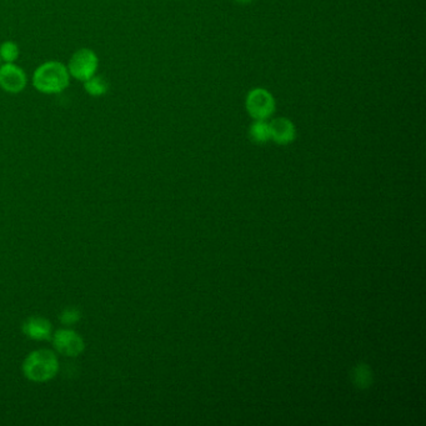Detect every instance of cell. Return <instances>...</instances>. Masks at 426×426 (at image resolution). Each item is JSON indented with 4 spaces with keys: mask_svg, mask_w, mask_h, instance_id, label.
Masks as SVG:
<instances>
[{
    "mask_svg": "<svg viewBox=\"0 0 426 426\" xmlns=\"http://www.w3.org/2000/svg\"><path fill=\"white\" fill-rule=\"evenodd\" d=\"M70 78L65 64L58 60H48L34 70L32 83L39 93L55 95L69 87Z\"/></svg>",
    "mask_w": 426,
    "mask_h": 426,
    "instance_id": "6da1fadb",
    "label": "cell"
},
{
    "mask_svg": "<svg viewBox=\"0 0 426 426\" xmlns=\"http://www.w3.org/2000/svg\"><path fill=\"white\" fill-rule=\"evenodd\" d=\"M59 372V360L49 349H39L29 354L23 363V373L33 383H45Z\"/></svg>",
    "mask_w": 426,
    "mask_h": 426,
    "instance_id": "7a4b0ae2",
    "label": "cell"
},
{
    "mask_svg": "<svg viewBox=\"0 0 426 426\" xmlns=\"http://www.w3.org/2000/svg\"><path fill=\"white\" fill-rule=\"evenodd\" d=\"M70 77L79 81H85L94 77L99 69V57L89 48H81L72 55L67 64Z\"/></svg>",
    "mask_w": 426,
    "mask_h": 426,
    "instance_id": "3957f363",
    "label": "cell"
},
{
    "mask_svg": "<svg viewBox=\"0 0 426 426\" xmlns=\"http://www.w3.org/2000/svg\"><path fill=\"white\" fill-rule=\"evenodd\" d=\"M28 77L24 69L14 63L0 65V89L8 94H19L27 88Z\"/></svg>",
    "mask_w": 426,
    "mask_h": 426,
    "instance_id": "277c9868",
    "label": "cell"
},
{
    "mask_svg": "<svg viewBox=\"0 0 426 426\" xmlns=\"http://www.w3.org/2000/svg\"><path fill=\"white\" fill-rule=\"evenodd\" d=\"M55 350L65 356H78L84 350V340L72 329H60L53 335Z\"/></svg>",
    "mask_w": 426,
    "mask_h": 426,
    "instance_id": "5b68a950",
    "label": "cell"
},
{
    "mask_svg": "<svg viewBox=\"0 0 426 426\" xmlns=\"http://www.w3.org/2000/svg\"><path fill=\"white\" fill-rule=\"evenodd\" d=\"M247 108L255 119L265 120L273 114L275 104L272 94L264 89H255L247 95Z\"/></svg>",
    "mask_w": 426,
    "mask_h": 426,
    "instance_id": "8992f818",
    "label": "cell"
},
{
    "mask_svg": "<svg viewBox=\"0 0 426 426\" xmlns=\"http://www.w3.org/2000/svg\"><path fill=\"white\" fill-rule=\"evenodd\" d=\"M23 333L29 339L35 341H44L52 338V324L43 316H30L23 324Z\"/></svg>",
    "mask_w": 426,
    "mask_h": 426,
    "instance_id": "52a82bcc",
    "label": "cell"
},
{
    "mask_svg": "<svg viewBox=\"0 0 426 426\" xmlns=\"http://www.w3.org/2000/svg\"><path fill=\"white\" fill-rule=\"evenodd\" d=\"M270 135L272 139L275 140L279 144H287L293 141L295 138V129L290 120L285 118H278L273 120L270 124Z\"/></svg>",
    "mask_w": 426,
    "mask_h": 426,
    "instance_id": "ba28073f",
    "label": "cell"
},
{
    "mask_svg": "<svg viewBox=\"0 0 426 426\" xmlns=\"http://www.w3.org/2000/svg\"><path fill=\"white\" fill-rule=\"evenodd\" d=\"M84 90L87 92L88 95L93 97V98H99L104 97L109 92V83L104 77L100 75H94L90 79L85 80L84 83Z\"/></svg>",
    "mask_w": 426,
    "mask_h": 426,
    "instance_id": "9c48e42d",
    "label": "cell"
},
{
    "mask_svg": "<svg viewBox=\"0 0 426 426\" xmlns=\"http://www.w3.org/2000/svg\"><path fill=\"white\" fill-rule=\"evenodd\" d=\"M19 57L20 49L17 43L7 40L0 45V58L4 63H15Z\"/></svg>",
    "mask_w": 426,
    "mask_h": 426,
    "instance_id": "30bf717a",
    "label": "cell"
},
{
    "mask_svg": "<svg viewBox=\"0 0 426 426\" xmlns=\"http://www.w3.org/2000/svg\"><path fill=\"white\" fill-rule=\"evenodd\" d=\"M250 135L256 143H265L267 140L272 139L270 127L264 120H258L253 124V127L250 129Z\"/></svg>",
    "mask_w": 426,
    "mask_h": 426,
    "instance_id": "8fae6325",
    "label": "cell"
},
{
    "mask_svg": "<svg viewBox=\"0 0 426 426\" xmlns=\"http://www.w3.org/2000/svg\"><path fill=\"white\" fill-rule=\"evenodd\" d=\"M354 383L360 387H367L372 383L370 369L365 365H360L354 370Z\"/></svg>",
    "mask_w": 426,
    "mask_h": 426,
    "instance_id": "7c38bea8",
    "label": "cell"
},
{
    "mask_svg": "<svg viewBox=\"0 0 426 426\" xmlns=\"http://www.w3.org/2000/svg\"><path fill=\"white\" fill-rule=\"evenodd\" d=\"M59 319L64 325H74L81 319V313L77 307H67L60 314Z\"/></svg>",
    "mask_w": 426,
    "mask_h": 426,
    "instance_id": "4fadbf2b",
    "label": "cell"
},
{
    "mask_svg": "<svg viewBox=\"0 0 426 426\" xmlns=\"http://www.w3.org/2000/svg\"><path fill=\"white\" fill-rule=\"evenodd\" d=\"M235 1H238L240 4H249L252 0H235Z\"/></svg>",
    "mask_w": 426,
    "mask_h": 426,
    "instance_id": "5bb4252c",
    "label": "cell"
},
{
    "mask_svg": "<svg viewBox=\"0 0 426 426\" xmlns=\"http://www.w3.org/2000/svg\"><path fill=\"white\" fill-rule=\"evenodd\" d=\"M1 61H3V60H1V58H0V65H1Z\"/></svg>",
    "mask_w": 426,
    "mask_h": 426,
    "instance_id": "9a60e30c",
    "label": "cell"
}]
</instances>
